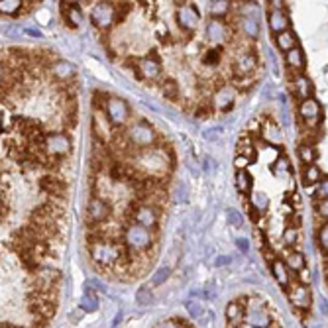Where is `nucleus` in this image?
I'll return each mask as SVG.
<instances>
[{
    "mask_svg": "<svg viewBox=\"0 0 328 328\" xmlns=\"http://www.w3.org/2000/svg\"><path fill=\"white\" fill-rule=\"evenodd\" d=\"M108 216H110V205L100 197H93L87 205V222L100 224V222L108 220Z\"/></svg>",
    "mask_w": 328,
    "mask_h": 328,
    "instance_id": "nucleus-7",
    "label": "nucleus"
},
{
    "mask_svg": "<svg viewBox=\"0 0 328 328\" xmlns=\"http://www.w3.org/2000/svg\"><path fill=\"white\" fill-rule=\"evenodd\" d=\"M259 134H261V140L271 143V145H277L283 140V132L279 128V124L273 120V118H265L261 122V128H259Z\"/></svg>",
    "mask_w": 328,
    "mask_h": 328,
    "instance_id": "nucleus-12",
    "label": "nucleus"
},
{
    "mask_svg": "<svg viewBox=\"0 0 328 328\" xmlns=\"http://www.w3.org/2000/svg\"><path fill=\"white\" fill-rule=\"evenodd\" d=\"M230 261H232L230 256H218V258L214 259V267H224V265H230Z\"/></svg>",
    "mask_w": 328,
    "mask_h": 328,
    "instance_id": "nucleus-49",
    "label": "nucleus"
},
{
    "mask_svg": "<svg viewBox=\"0 0 328 328\" xmlns=\"http://www.w3.org/2000/svg\"><path fill=\"white\" fill-rule=\"evenodd\" d=\"M232 69H234L236 75H250V73H254V71L258 69V59H256L254 53L244 51V53H240L234 59Z\"/></svg>",
    "mask_w": 328,
    "mask_h": 328,
    "instance_id": "nucleus-14",
    "label": "nucleus"
},
{
    "mask_svg": "<svg viewBox=\"0 0 328 328\" xmlns=\"http://www.w3.org/2000/svg\"><path fill=\"white\" fill-rule=\"evenodd\" d=\"M220 134H222V126H214V128H209V130H205V140H209V141H212V140H218L220 138Z\"/></svg>",
    "mask_w": 328,
    "mask_h": 328,
    "instance_id": "nucleus-44",
    "label": "nucleus"
},
{
    "mask_svg": "<svg viewBox=\"0 0 328 328\" xmlns=\"http://www.w3.org/2000/svg\"><path fill=\"white\" fill-rule=\"evenodd\" d=\"M91 22L98 30H108L112 28V24L116 22V8L108 2V0H100L96 2L91 10Z\"/></svg>",
    "mask_w": 328,
    "mask_h": 328,
    "instance_id": "nucleus-5",
    "label": "nucleus"
},
{
    "mask_svg": "<svg viewBox=\"0 0 328 328\" xmlns=\"http://www.w3.org/2000/svg\"><path fill=\"white\" fill-rule=\"evenodd\" d=\"M267 24H269V28H271L273 34H279L283 30H289V18H287L285 10H269Z\"/></svg>",
    "mask_w": 328,
    "mask_h": 328,
    "instance_id": "nucleus-18",
    "label": "nucleus"
},
{
    "mask_svg": "<svg viewBox=\"0 0 328 328\" xmlns=\"http://www.w3.org/2000/svg\"><path fill=\"white\" fill-rule=\"evenodd\" d=\"M151 301H153L151 287L149 285H141L140 289L136 291V303L140 306H145V305H151Z\"/></svg>",
    "mask_w": 328,
    "mask_h": 328,
    "instance_id": "nucleus-35",
    "label": "nucleus"
},
{
    "mask_svg": "<svg viewBox=\"0 0 328 328\" xmlns=\"http://www.w3.org/2000/svg\"><path fill=\"white\" fill-rule=\"evenodd\" d=\"M293 87H295V91H297V94H299L301 98L312 96V83L308 81V77H305L303 73H297V75L293 77Z\"/></svg>",
    "mask_w": 328,
    "mask_h": 328,
    "instance_id": "nucleus-22",
    "label": "nucleus"
},
{
    "mask_svg": "<svg viewBox=\"0 0 328 328\" xmlns=\"http://www.w3.org/2000/svg\"><path fill=\"white\" fill-rule=\"evenodd\" d=\"M63 16H65V20H67V24H69L71 28H77V26L83 24V12H81V8L77 4H69L63 10Z\"/></svg>",
    "mask_w": 328,
    "mask_h": 328,
    "instance_id": "nucleus-25",
    "label": "nucleus"
},
{
    "mask_svg": "<svg viewBox=\"0 0 328 328\" xmlns=\"http://www.w3.org/2000/svg\"><path fill=\"white\" fill-rule=\"evenodd\" d=\"M228 222H230L234 228H240L242 222H244V218H242V214L236 211V209H230V211H228Z\"/></svg>",
    "mask_w": 328,
    "mask_h": 328,
    "instance_id": "nucleus-43",
    "label": "nucleus"
},
{
    "mask_svg": "<svg viewBox=\"0 0 328 328\" xmlns=\"http://www.w3.org/2000/svg\"><path fill=\"white\" fill-rule=\"evenodd\" d=\"M122 250H124V244H118L114 240H108V238H98L89 242V254L96 265H102V267H112L116 265L120 256H122Z\"/></svg>",
    "mask_w": 328,
    "mask_h": 328,
    "instance_id": "nucleus-1",
    "label": "nucleus"
},
{
    "mask_svg": "<svg viewBox=\"0 0 328 328\" xmlns=\"http://www.w3.org/2000/svg\"><path fill=\"white\" fill-rule=\"evenodd\" d=\"M207 38H209V42H212V44L222 46V44L228 42L230 30H228V26L222 22L220 18H212L211 22H209V26H207Z\"/></svg>",
    "mask_w": 328,
    "mask_h": 328,
    "instance_id": "nucleus-10",
    "label": "nucleus"
},
{
    "mask_svg": "<svg viewBox=\"0 0 328 328\" xmlns=\"http://www.w3.org/2000/svg\"><path fill=\"white\" fill-rule=\"evenodd\" d=\"M322 179V171L316 167L314 163H308L305 169V173H303V181H305V185H316L318 181Z\"/></svg>",
    "mask_w": 328,
    "mask_h": 328,
    "instance_id": "nucleus-29",
    "label": "nucleus"
},
{
    "mask_svg": "<svg viewBox=\"0 0 328 328\" xmlns=\"http://www.w3.org/2000/svg\"><path fill=\"white\" fill-rule=\"evenodd\" d=\"M271 271H273V277H275V281L281 285L283 289H287L289 285H291V275H289V267L285 265V261L281 259H273L271 263Z\"/></svg>",
    "mask_w": 328,
    "mask_h": 328,
    "instance_id": "nucleus-19",
    "label": "nucleus"
},
{
    "mask_svg": "<svg viewBox=\"0 0 328 328\" xmlns=\"http://www.w3.org/2000/svg\"><path fill=\"white\" fill-rule=\"evenodd\" d=\"M271 10H285V0H269Z\"/></svg>",
    "mask_w": 328,
    "mask_h": 328,
    "instance_id": "nucleus-53",
    "label": "nucleus"
},
{
    "mask_svg": "<svg viewBox=\"0 0 328 328\" xmlns=\"http://www.w3.org/2000/svg\"><path fill=\"white\" fill-rule=\"evenodd\" d=\"M232 8L230 0H212L211 2V16L212 18H224Z\"/></svg>",
    "mask_w": 328,
    "mask_h": 328,
    "instance_id": "nucleus-27",
    "label": "nucleus"
},
{
    "mask_svg": "<svg viewBox=\"0 0 328 328\" xmlns=\"http://www.w3.org/2000/svg\"><path fill=\"white\" fill-rule=\"evenodd\" d=\"M171 275V267H159L153 275H151V281H149V287H159V285H163L167 281V277Z\"/></svg>",
    "mask_w": 328,
    "mask_h": 328,
    "instance_id": "nucleus-36",
    "label": "nucleus"
},
{
    "mask_svg": "<svg viewBox=\"0 0 328 328\" xmlns=\"http://www.w3.org/2000/svg\"><path fill=\"white\" fill-rule=\"evenodd\" d=\"M49 71H51V75L55 77V79H59V81H69L71 77H75V65L69 63V61H65V59H53L51 63H49Z\"/></svg>",
    "mask_w": 328,
    "mask_h": 328,
    "instance_id": "nucleus-15",
    "label": "nucleus"
},
{
    "mask_svg": "<svg viewBox=\"0 0 328 328\" xmlns=\"http://www.w3.org/2000/svg\"><path fill=\"white\" fill-rule=\"evenodd\" d=\"M212 114V108L211 106H203V108H199L197 110V118H207Z\"/></svg>",
    "mask_w": 328,
    "mask_h": 328,
    "instance_id": "nucleus-52",
    "label": "nucleus"
},
{
    "mask_svg": "<svg viewBox=\"0 0 328 328\" xmlns=\"http://www.w3.org/2000/svg\"><path fill=\"white\" fill-rule=\"evenodd\" d=\"M299 114L301 118L305 120L306 124H310V126H314V124H320V104H318V100L316 98H312V96H306V98H301V102H299Z\"/></svg>",
    "mask_w": 328,
    "mask_h": 328,
    "instance_id": "nucleus-9",
    "label": "nucleus"
},
{
    "mask_svg": "<svg viewBox=\"0 0 328 328\" xmlns=\"http://www.w3.org/2000/svg\"><path fill=\"white\" fill-rule=\"evenodd\" d=\"M299 159H301L305 165L314 163V159H316V149H314L310 143H303V145H299Z\"/></svg>",
    "mask_w": 328,
    "mask_h": 328,
    "instance_id": "nucleus-34",
    "label": "nucleus"
},
{
    "mask_svg": "<svg viewBox=\"0 0 328 328\" xmlns=\"http://www.w3.org/2000/svg\"><path fill=\"white\" fill-rule=\"evenodd\" d=\"M104 108H106V118H108L110 126H114V128H118V126L122 128L128 122V118H130V108H128V104L122 98L108 96Z\"/></svg>",
    "mask_w": 328,
    "mask_h": 328,
    "instance_id": "nucleus-6",
    "label": "nucleus"
},
{
    "mask_svg": "<svg viewBox=\"0 0 328 328\" xmlns=\"http://www.w3.org/2000/svg\"><path fill=\"white\" fill-rule=\"evenodd\" d=\"M250 163H252V161H250L248 157H244V155H240V153L236 155V159H234V167H236V169H246V167H248Z\"/></svg>",
    "mask_w": 328,
    "mask_h": 328,
    "instance_id": "nucleus-47",
    "label": "nucleus"
},
{
    "mask_svg": "<svg viewBox=\"0 0 328 328\" xmlns=\"http://www.w3.org/2000/svg\"><path fill=\"white\" fill-rule=\"evenodd\" d=\"M250 205H252L254 209H258L259 212H265V211H267V207H269V199H267V195H265V193L256 191V193H252Z\"/></svg>",
    "mask_w": 328,
    "mask_h": 328,
    "instance_id": "nucleus-33",
    "label": "nucleus"
},
{
    "mask_svg": "<svg viewBox=\"0 0 328 328\" xmlns=\"http://www.w3.org/2000/svg\"><path fill=\"white\" fill-rule=\"evenodd\" d=\"M281 122H283V126H289V120H291V118H289V112H287V104H283L281 106Z\"/></svg>",
    "mask_w": 328,
    "mask_h": 328,
    "instance_id": "nucleus-54",
    "label": "nucleus"
},
{
    "mask_svg": "<svg viewBox=\"0 0 328 328\" xmlns=\"http://www.w3.org/2000/svg\"><path fill=\"white\" fill-rule=\"evenodd\" d=\"M163 96L167 100H177V98H179V87H177L175 81L167 79L163 83Z\"/></svg>",
    "mask_w": 328,
    "mask_h": 328,
    "instance_id": "nucleus-37",
    "label": "nucleus"
},
{
    "mask_svg": "<svg viewBox=\"0 0 328 328\" xmlns=\"http://www.w3.org/2000/svg\"><path fill=\"white\" fill-rule=\"evenodd\" d=\"M318 246H320L322 254L326 256V252H328V224H326V220H324V224L318 228Z\"/></svg>",
    "mask_w": 328,
    "mask_h": 328,
    "instance_id": "nucleus-41",
    "label": "nucleus"
},
{
    "mask_svg": "<svg viewBox=\"0 0 328 328\" xmlns=\"http://www.w3.org/2000/svg\"><path fill=\"white\" fill-rule=\"evenodd\" d=\"M136 65H138V73H140V77H143V79H157L159 73H161V65H159V61L153 59V57H141Z\"/></svg>",
    "mask_w": 328,
    "mask_h": 328,
    "instance_id": "nucleus-16",
    "label": "nucleus"
},
{
    "mask_svg": "<svg viewBox=\"0 0 328 328\" xmlns=\"http://www.w3.org/2000/svg\"><path fill=\"white\" fill-rule=\"evenodd\" d=\"M81 308L83 310H87V312H94V310H98V306H100V303H98V297H96V293H94L93 289H87V293L81 297Z\"/></svg>",
    "mask_w": 328,
    "mask_h": 328,
    "instance_id": "nucleus-26",
    "label": "nucleus"
},
{
    "mask_svg": "<svg viewBox=\"0 0 328 328\" xmlns=\"http://www.w3.org/2000/svg\"><path fill=\"white\" fill-rule=\"evenodd\" d=\"M226 320H228L230 326H240L242 324V320H244V308H242V305L238 301L228 303V306H226Z\"/></svg>",
    "mask_w": 328,
    "mask_h": 328,
    "instance_id": "nucleus-23",
    "label": "nucleus"
},
{
    "mask_svg": "<svg viewBox=\"0 0 328 328\" xmlns=\"http://www.w3.org/2000/svg\"><path fill=\"white\" fill-rule=\"evenodd\" d=\"M177 22L183 30L193 32V30H197V26L201 22V14L197 12L195 6H181L177 10Z\"/></svg>",
    "mask_w": 328,
    "mask_h": 328,
    "instance_id": "nucleus-13",
    "label": "nucleus"
},
{
    "mask_svg": "<svg viewBox=\"0 0 328 328\" xmlns=\"http://www.w3.org/2000/svg\"><path fill=\"white\" fill-rule=\"evenodd\" d=\"M273 167H275V171H277V173H287V171L291 169V163H289V157H287V155H279V157H277V161H275V165H273Z\"/></svg>",
    "mask_w": 328,
    "mask_h": 328,
    "instance_id": "nucleus-42",
    "label": "nucleus"
},
{
    "mask_svg": "<svg viewBox=\"0 0 328 328\" xmlns=\"http://www.w3.org/2000/svg\"><path fill=\"white\" fill-rule=\"evenodd\" d=\"M248 214H250V218H252V222H258V220H259V216H261V212H259L258 209H254L252 205L248 207Z\"/></svg>",
    "mask_w": 328,
    "mask_h": 328,
    "instance_id": "nucleus-51",
    "label": "nucleus"
},
{
    "mask_svg": "<svg viewBox=\"0 0 328 328\" xmlns=\"http://www.w3.org/2000/svg\"><path fill=\"white\" fill-rule=\"evenodd\" d=\"M218 63H220V49H211V51L205 53V57H203V65L212 67V65H218Z\"/></svg>",
    "mask_w": 328,
    "mask_h": 328,
    "instance_id": "nucleus-40",
    "label": "nucleus"
},
{
    "mask_svg": "<svg viewBox=\"0 0 328 328\" xmlns=\"http://www.w3.org/2000/svg\"><path fill=\"white\" fill-rule=\"evenodd\" d=\"M275 46L279 47L281 51H289L291 47L297 46V38H295L293 32L283 30V32H279V34H275Z\"/></svg>",
    "mask_w": 328,
    "mask_h": 328,
    "instance_id": "nucleus-24",
    "label": "nucleus"
},
{
    "mask_svg": "<svg viewBox=\"0 0 328 328\" xmlns=\"http://www.w3.org/2000/svg\"><path fill=\"white\" fill-rule=\"evenodd\" d=\"M185 306H187V312L193 316V318H203L205 316V305L199 301V299H195V297H191L185 301Z\"/></svg>",
    "mask_w": 328,
    "mask_h": 328,
    "instance_id": "nucleus-32",
    "label": "nucleus"
},
{
    "mask_svg": "<svg viewBox=\"0 0 328 328\" xmlns=\"http://www.w3.org/2000/svg\"><path fill=\"white\" fill-rule=\"evenodd\" d=\"M236 246H238V250H240L242 254H248V252H250V242H248L246 238H238V240H236Z\"/></svg>",
    "mask_w": 328,
    "mask_h": 328,
    "instance_id": "nucleus-48",
    "label": "nucleus"
},
{
    "mask_svg": "<svg viewBox=\"0 0 328 328\" xmlns=\"http://www.w3.org/2000/svg\"><path fill=\"white\" fill-rule=\"evenodd\" d=\"M124 138L128 140V143L132 147H149L157 141L155 130L145 122V120H136L126 128Z\"/></svg>",
    "mask_w": 328,
    "mask_h": 328,
    "instance_id": "nucleus-3",
    "label": "nucleus"
},
{
    "mask_svg": "<svg viewBox=\"0 0 328 328\" xmlns=\"http://www.w3.org/2000/svg\"><path fill=\"white\" fill-rule=\"evenodd\" d=\"M248 326H271V318L269 314L261 308V305L248 306V310L244 308V320Z\"/></svg>",
    "mask_w": 328,
    "mask_h": 328,
    "instance_id": "nucleus-11",
    "label": "nucleus"
},
{
    "mask_svg": "<svg viewBox=\"0 0 328 328\" xmlns=\"http://www.w3.org/2000/svg\"><path fill=\"white\" fill-rule=\"evenodd\" d=\"M316 199H326V195H328V181H326V177L324 179H320L318 183H316Z\"/></svg>",
    "mask_w": 328,
    "mask_h": 328,
    "instance_id": "nucleus-45",
    "label": "nucleus"
},
{
    "mask_svg": "<svg viewBox=\"0 0 328 328\" xmlns=\"http://www.w3.org/2000/svg\"><path fill=\"white\" fill-rule=\"evenodd\" d=\"M205 171H211V157L205 159Z\"/></svg>",
    "mask_w": 328,
    "mask_h": 328,
    "instance_id": "nucleus-55",
    "label": "nucleus"
},
{
    "mask_svg": "<svg viewBox=\"0 0 328 328\" xmlns=\"http://www.w3.org/2000/svg\"><path fill=\"white\" fill-rule=\"evenodd\" d=\"M89 289H98L100 293H106V285L100 283L98 279H91V281H89Z\"/></svg>",
    "mask_w": 328,
    "mask_h": 328,
    "instance_id": "nucleus-50",
    "label": "nucleus"
},
{
    "mask_svg": "<svg viewBox=\"0 0 328 328\" xmlns=\"http://www.w3.org/2000/svg\"><path fill=\"white\" fill-rule=\"evenodd\" d=\"M289 289V287H287ZM289 301L295 308H301V310H308L310 303H312V293H310V287L306 283H295L291 289H289Z\"/></svg>",
    "mask_w": 328,
    "mask_h": 328,
    "instance_id": "nucleus-8",
    "label": "nucleus"
},
{
    "mask_svg": "<svg viewBox=\"0 0 328 328\" xmlns=\"http://www.w3.org/2000/svg\"><path fill=\"white\" fill-rule=\"evenodd\" d=\"M240 32L246 36V38H250V40H259V34H261V30H259V22L258 20H254V18H248V16H242L240 18Z\"/></svg>",
    "mask_w": 328,
    "mask_h": 328,
    "instance_id": "nucleus-21",
    "label": "nucleus"
},
{
    "mask_svg": "<svg viewBox=\"0 0 328 328\" xmlns=\"http://www.w3.org/2000/svg\"><path fill=\"white\" fill-rule=\"evenodd\" d=\"M234 96H236V89L232 87H222V89H218L214 96H212V100H214V106L218 108V110H230L232 108V102H234Z\"/></svg>",
    "mask_w": 328,
    "mask_h": 328,
    "instance_id": "nucleus-17",
    "label": "nucleus"
},
{
    "mask_svg": "<svg viewBox=\"0 0 328 328\" xmlns=\"http://www.w3.org/2000/svg\"><path fill=\"white\" fill-rule=\"evenodd\" d=\"M291 271H303L305 269V254L301 252H291L287 256V263H285Z\"/></svg>",
    "mask_w": 328,
    "mask_h": 328,
    "instance_id": "nucleus-31",
    "label": "nucleus"
},
{
    "mask_svg": "<svg viewBox=\"0 0 328 328\" xmlns=\"http://www.w3.org/2000/svg\"><path fill=\"white\" fill-rule=\"evenodd\" d=\"M297 240H299V230H297V226H287V228L283 230V244H285V246H295Z\"/></svg>",
    "mask_w": 328,
    "mask_h": 328,
    "instance_id": "nucleus-38",
    "label": "nucleus"
},
{
    "mask_svg": "<svg viewBox=\"0 0 328 328\" xmlns=\"http://www.w3.org/2000/svg\"><path fill=\"white\" fill-rule=\"evenodd\" d=\"M285 59H287V65L293 71H303L305 69V53L299 46L291 47L289 51H285Z\"/></svg>",
    "mask_w": 328,
    "mask_h": 328,
    "instance_id": "nucleus-20",
    "label": "nucleus"
},
{
    "mask_svg": "<svg viewBox=\"0 0 328 328\" xmlns=\"http://www.w3.org/2000/svg\"><path fill=\"white\" fill-rule=\"evenodd\" d=\"M316 205H318V211H316V214H318L320 218H324V220H326V218H328V203H326V199H316Z\"/></svg>",
    "mask_w": 328,
    "mask_h": 328,
    "instance_id": "nucleus-46",
    "label": "nucleus"
},
{
    "mask_svg": "<svg viewBox=\"0 0 328 328\" xmlns=\"http://www.w3.org/2000/svg\"><path fill=\"white\" fill-rule=\"evenodd\" d=\"M173 199H175V203H187L189 199V189L185 183H177L175 189H173Z\"/></svg>",
    "mask_w": 328,
    "mask_h": 328,
    "instance_id": "nucleus-39",
    "label": "nucleus"
},
{
    "mask_svg": "<svg viewBox=\"0 0 328 328\" xmlns=\"http://www.w3.org/2000/svg\"><path fill=\"white\" fill-rule=\"evenodd\" d=\"M236 187L244 195L252 191V177H250V173L246 169H238V173H236Z\"/></svg>",
    "mask_w": 328,
    "mask_h": 328,
    "instance_id": "nucleus-28",
    "label": "nucleus"
},
{
    "mask_svg": "<svg viewBox=\"0 0 328 328\" xmlns=\"http://www.w3.org/2000/svg\"><path fill=\"white\" fill-rule=\"evenodd\" d=\"M122 242L128 250H132L136 254H143L153 246V236L149 232V228H143L136 222H130L128 228L122 232Z\"/></svg>",
    "mask_w": 328,
    "mask_h": 328,
    "instance_id": "nucleus-2",
    "label": "nucleus"
},
{
    "mask_svg": "<svg viewBox=\"0 0 328 328\" xmlns=\"http://www.w3.org/2000/svg\"><path fill=\"white\" fill-rule=\"evenodd\" d=\"M128 218H130V222H136V224H140L143 228L153 230L157 226V222H159V211L155 207H151V205H145V203H140L138 207L134 203Z\"/></svg>",
    "mask_w": 328,
    "mask_h": 328,
    "instance_id": "nucleus-4",
    "label": "nucleus"
},
{
    "mask_svg": "<svg viewBox=\"0 0 328 328\" xmlns=\"http://www.w3.org/2000/svg\"><path fill=\"white\" fill-rule=\"evenodd\" d=\"M240 14L242 16H248V18H254V20H261V10L254 0H246L244 4H240Z\"/></svg>",
    "mask_w": 328,
    "mask_h": 328,
    "instance_id": "nucleus-30",
    "label": "nucleus"
}]
</instances>
